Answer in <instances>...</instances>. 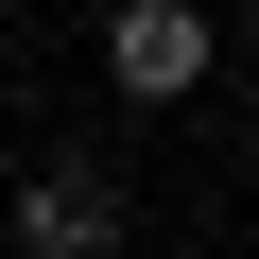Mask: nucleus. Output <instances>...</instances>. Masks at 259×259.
Masks as SVG:
<instances>
[{
	"label": "nucleus",
	"mask_w": 259,
	"mask_h": 259,
	"mask_svg": "<svg viewBox=\"0 0 259 259\" xmlns=\"http://www.w3.org/2000/svg\"><path fill=\"white\" fill-rule=\"evenodd\" d=\"M104 69L139 104H173V87H207V18H190V0H121V18H104Z\"/></svg>",
	"instance_id": "nucleus-1"
},
{
	"label": "nucleus",
	"mask_w": 259,
	"mask_h": 259,
	"mask_svg": "<svg viewBox=\"0 0 259 259\" xmlns=\"http://www.w3.org/2000/svg\"><path fill=\"white\" fill-rule=\"evenodd\" d=\"M18 242H35V259H121V190H104V173H35V190H18Z\"/></svg>",
	"instance_id": "nucleus-2"
}]
</instances>
